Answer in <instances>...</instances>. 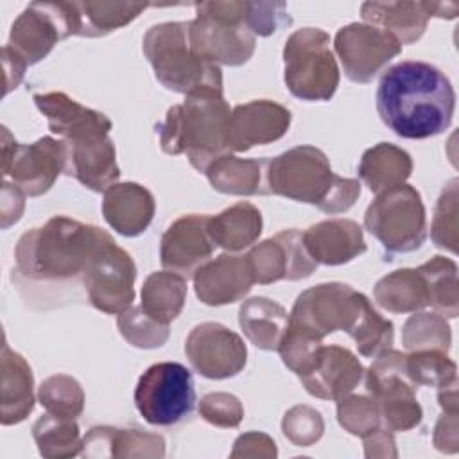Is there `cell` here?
Here are the masks:
<instances>
[{
    "label": "cell",
    "instance_id": "obj_5",
    "mask_svg": "<svg viewBox=\"0 0 459 459\" xmlns=\"http://www.w3.org/2000/svg\"><path fill=\"white\" fill-rule=\"evenodd\" d=\"M269 194L317 206L335 215L350 210L360 195L359 179L337 176L326 154L314 145L292 147L267 163Z\"/></svg>",
    "mask_w": 459,
    "mask_h": 459
},
{
    "label": "cell",
    "instance_id": "obj_2",
    "mask_svg": "<svg viewBox=\"0 0 459 459\" xmlns=\"http://www.w3.org/2000/svg\"><path fill=\"white\" fill-rule=\"evenodd\" d=\"M289 326L319 341L342 330L355 341L359 353L369 359L393 348L394 342L393 323L375 310L366 294L341 281L303 290L289 314Z\"/></svg>",
    "mask_w": 459,
    "mask_h": 459
},
{
    "label": "cell",
    "instance_id": "obj_35",
    "mask_svg": "<svg viewBox=\"0 0 459 459\" xmlns=\"http://www.w3.org/2000/svg\"><path fill=\"white\" fill-rule=\"evenodd\" d=\"M151 4L136 2H75L79 34L82 38H102L142 14Z\"/></svg>",
    "mask_w": 459,
    "mask_h": 459
},
{
    "label": "cell",
    "instance_id": "obj_17",
    "mask_svg": "<svg viewBox=\"0 0 459 459\" xmlns=\"http://www.w3.org/2000/svg\"><path fill=\"white\" fill-rule=\"evenodd\" d=\"M255 283L267 285L280 280L308 278L317 264L308 255L299 230H281L271 238L253 246L246 255Z\"/></svg>",
    "mask_w": 459,
    "mask_h": 459
},
{
    "label": "cell",
    "instance_id": "obj_4",
    "mask_svg": "<svg viewBox=\"0 0 459 459\" xmlns=\"http://www.w3.org/2000/svg\"><path fill=\"white\" fill-rule=\"evenodd\" d=\"M230 118L222 91L190 93L183 104L169 108L165 120L156 126L161 151L186 154L195 170L206 172L210 163L231 152Z\"/></svg>",
    "mask_w": 459,
    "mask_h": 459
},
{
    "label": "cell",
    "instance_id": "obj_51",
    "mask_svg": "<svg viewBox=\"0 0 459 459\" xmlns=\"http://www.w3.org/2000/svg\"><path fill=\"white\" fill-rule=\"evenodd\" d=\"M2 63H4V95H7L11 90H14L25 74V65L7 48L2 47Z\"/></svg>",
    "mask_w": 459,
    "mask_h": 459
},
{
    "label": "cell",
    "instance_id": "obj_45",
    "mask_svg": "<svg viewBox=\"0 0 459 459\" xmlns=\"http://www.w3.org/2000/svg\"><path fill=\"white\" fill-rule=\"evenodd\" d=\"M199 414L210 425L235 429L244 418L242 402L230 393H208L199 402Z\"/></svg>",
    "mask_w": 459,
    "mask_h": 459
},
{
    "label": "cell",
    "instance_id": "obj_32",
    "mask_svg": "<svg viewBox=\"0 0 459 459\" xmlns=\"http://www.w3.org/2000/svg\"><path fill=\"white\" fill-rule=\"evenodd\" d=\"M208 233L215 246L235 253L255 244L262 233V213L260 210L240 201L217 215L208 219Z\"/></svg>",
    "mask_w": 459,
    "mask_h": 459
},
{
    "label": "cell",
    "instance_id": "obj_47",
    "mask_svg": "<svg viewBox=\"0 0 459 459\" xmlns=\"http://www.w3.org/2000/svg\"><path fill=\"white\" fill-rule=\"evenodd\" d=\"M276 443L262 432H246L237 437L231 457H276Z\"/></svg>",
    "mask_w": 459,
    "mask_h": 459
},
{
    "label": "cell",
    "instance_id": "obj_31",
    "mask_svg": "<svg viewBox=\"0 0 459 459\" xmlns=\"http://www.w3.org/2000/svg\"><path fill=\"white\" fill-rule=\"evenodd\" d=\"M238 325L251 344L265 351H278L289 325V314L280 303L256 296L240 305Z\"/></svg>",
    "mask_w": 459,
    "mask_h": 459
},
{
    "label": "cell",
    "instance_id": "obj_16",
    "mask_svg": "<svg viewBox=\"0 0 459 459\" xmlns=\"http://www.w3.org/2000/svg\"><path fill=\"white\" fill-rule=\"evenodd\" d=\"M185 353L192 368L210 380L238 375L247 360V348L242 337L213 321L195 325L190 330L185 341Z\"/></svg>",
    "mask_w": 459,
    "mask_h": 459
},
{
    "label": "cell",
    "instance_id": "obj_46",
    "mask_svg": "<svg viewBox=\"0 0 459 459\" xmlns=\"http://www.w3.org/2000/svg\"><path fill=\"white\" fill-rule=\"evenodd\" d=\"M290 23L292 18L283 2H247L246 5V25L255 36H271Z\"/></svg>",
    "mask_w": 459,
    "mask_h": 459
},
{
    "label": "cell",
    "instance_id": "obj_50",
    "mask_svg": "<svg viewBox=\"0 0 459 459\" xmlns=\"http://www.w3.org/2000/svg\"><path fill=\"white\" fill-rule=\"evenodd\" d=\"M362 439H364L366 457H396L398 455V452L394 448L393 432L384 427L364 436Z\"/></svg>",
    "mask_w": 459,
    "mask_h": 459
},
{
    "label": "cell",
    "instance_id": "obj_44",
    "mask_svg": "<svg viewBox=\"0 0 459 459\" xmlns=\"http://www.w3.org/2000/svg\"><path fill=\"white\" fill-rule=\"evenodd\" d=\"M285 437L296 446H310L323 436L325 421L321 412L310 405H294L281 420Z\"/></svg>",
    "mask_w": 459,
    "mask_h": 459
},
{
    "label": "cell",
    "instance_id": "obj_20",
    "mask_svg": "<svg viewBox=\"0 0 459 459\" xmlns=\"http://www.w3.org/2000/svg\"><path fill=\"white\" fill-rule=\"evenodd\" d=\"M459 5L454 2H364L362 20L391 32L402 45L418 41L432 16L452 20Z\"/></svg>",
    "mask_w": 459,
    "mask_h": 459
},
{
    "label": "cell",
    "instance_id": "obj_13",
    "mask_svg": "<svg viewBox=\"0 0 459 459\" xmlns=\"http://www.w3.org/2000/svg\"><path fill=\"white\" fill-rule=\"evenodd\" d=\"M2 174L25 195L47 194L65 174L63 140L43 136L34 143H18L7 127H2Z\"/></svg>",
    "mask_w": 459,
    "mask_h": 459
},
{
    "label": "cell",
    "instance_id": "obj_48",
    "mask_svg": "<svg viewBox=\"0 0 459 459\" xmlns=\"http://www.w3.org/2000/svg\"><path fill=\"white\" fill-rule=\"evenodd\" d=\"M434 446L439 452L455 454L459 448L457 437V411H443L434 427Z\"/></svg>",
    "mask_w": 459,
    "mask_h": 459
},
{
    "label": "cell",
    "instance_id": "obj_33",
    "mask_svg": "<svg viewBox=\"0 0 459 459\" xmlns=\"http://www.w3.org/2000/svg\"><path fill=\"white\" fill-rule=\"evenodd\" d=\"M378 307L393 314L418 312L429 307L427 285L418 269H396L380 278L373 289Z\"/></svg>",
    "mask_w": 459,
    "mask_h": 459
},
{
    "label": "cell",
    "instance_id": "obj_6",
    "mask_svg": "<svg viewBox=\"0 0 459 459\" xmlns=\"http://www.w3.org/2000/svg\"><path fill=\"white\" fill-rule=\"evenodd\" d=\"M142 50L154 77L170 91L190 95L222 91L221 66L199 57L188 41V22H163L149 27Z\"/></svg>",
    "mask_w": 459,
    "mask_h": 459
},
{
    "label": "cell",
    "instance_id": "obj_38",
    "mask_svg": "<svg viewBox=\"0 0 459 459\" xmlns=\"http://www.w3.org/2000/svg\"><path fill=\"white\" fill-rule=\"evenodd\" d=\"M402 342L407 351L437 350L448 353L452 344L450 325L437 312H414L403 325Z\"/></svg>",
    "mask_w": 459,
    "mask_h": 459
},
{
    "label": "cell",
    "instance_id": "obj_15",
    "mask_svg": "<svg viewBox=\"0 0 459 459\" xmlns=\"http://www.w3.org/2000/svg\"><path fill=\"white\" fill-rule=\"evenodd\" d=\"M344 75L359 84L371 82L402 52V43L387 30L369 23H350L333 39Z\"/></svg>",
    "mask_w": 459,
    "mask_h": 459
},
{
    "label": "cell",
    "instance_id": "obj_18",
    "mask_svg": "<svg viewBox=\"0 0 459 459\" xmlns=\"http://www.w3.org/2000/svg\"><path fill=\"white\" fill-rule=\"evenodd\" d=\"M364 371L362 362L348 348L321 344L308 368L298 378L308 394L337 402L359 385Z\"/></svg>",
    "mask_w": 459,
    "mask_h": 459
},
{
    "label": "cell",
    "instance_id": "obj_34",
    "mask_svg": "<svg viewBox=\"0 0 459 459\" xmlns=\"http://www.w3.org/2000/svg\"><path fill=\"white\" fill-rule=\"evenodd\" d=\"M186 278L174 271H156L151 273L142 285V308L143 312L169 325L174 321L186 301Z\"/></svg>",
    "mask_w": 459,
    "mask_h": 459
},
{
    "label": "cell",
    "instance_id": "obj_49",
    "mask_svg": "<svg viewBox=\"0 0 459 459\" xmlns=\"http://www.w3.org/2000/svg\"><path fill=\"white\" fill-rule=\"evenodd\" d=\"M25 194L9 181L2 183V228H9L18 222L25 208Z\"/></svg>",
    "mask_w": 459,
    "mask_h": 459
},
{
    "label": "cell",
    "instance_id": "obj_3",
    "mask_svg": "<svg viewBox=\"0 0 459 459\" xmlns=\"http://www.w3.org/2000/svg\"><path fill=\"white\" fill-rule=\"evenodd\" d=\"M109 238L102 228L56 215L20 237L14 247L16 273L43 283L82 278L91 256Z\"/></svg>",
    "mask_w": 459,
    "mask_h": 459
},
{
    "label": "cell",
    "instance_id": "obj_26",
    "mask_svg": "<svg viewBox=\"0 0 459 459\" xmlns=\"http://www.w3.org/2000/svg\"><path fill=\"white\" fill-rule=\"evenodd\" d=\"M154 195L138 183H115L104 192L102 215L124 237L143 233L154 217Z\"/></svg>",
    "mask_w": 459,
    "mask_h": 459
},
{
    "label": "cell",
    "instance_id": "obj_12",
    "mask_svg": "<svg viewBox=\"0 0 459 459\" xmlns=\"http://www.w3.org/2000/svg\"><path fill=\"white\" fill-rule=\"evenodd\" d=\"M134 405L151 425L169 427L194 411L192 373L179 362H158L147 368L134 387Z\"/></svg>",
    "mask_w": 459,
    "mask_h": 459
},
{
    "label": "cell",
    "instance_id": "obj_9",
    "mask_svg": "<svg viewBox=\"0 0 459 459\" xmlns=\"http://www.w3.org/2000/svg\"><path fill=\"white\" fill-rule=\"evenodd\" d=\"M364 226L389 255L416 251L427 237V212L420 192L403 183L377 194L364 213Z\"/></svg>",
    "mask_w": 459,
    "mask_h": 459
},
{
    "label": "cell",
    "instance_id": "obj_43",
    "mask_svg": "<svg viewBox=\"0 0 459 459\" xmlns=\"http://www.w3.org/2000/svg\"><path fill=\"white\" fill-rule=\"evenodd\" d=\"M457 179H450L437 197L430 237L434 244L450 253H457Z\"/></svg>",
    "mask_w": 459,
    "mask_h": 459
},
{
    "label": "cell",
    "instance_id": "obj_37",
    "mask_svg": "<svg viewBox=\"0 0 459 459\" xmlns=\"http://www.w3.org/2000/svg\"><path fill=\"white\" fill-rule=\"evenodd\" d=\"M32 437L43 457L65 459L81 454L82 439L74 418L43 414L32 425Z\"/></svg>",
    "mask_w": 459,
    "mask_h": 459
},
{
    "label": "cell",
    "instance_id": "obj_21",
    "mask_svg": "<svg viewBox=\"0 0 459 459\" xmlns=\"http://www.w3.org/2000/svg\"><path fill=\"white\" fill-rule=\"evenodd\" d=\"M63 140L65 174L75 178L93 192H106L118 183L120 169L117 163L115 143L109 134Z\"/></svg>",
    "mask_w": 459,
    "mask_h": 459
},
{
    "label": "cell",
    "instance_id": "obj_23",
    "mask_svg": "<svg viewBox=\"0 0 459 459\" xmlns=\"http://www.w3.org/2000/svg\"><path fill=\"white\" fill-rule=\"evenodd\" d=\"M194 278L195 296L208 307L230 305L249 294L253 281L246 255L222 253L201 265Z\"/></svg>",
    "mask_w": 459,
    "mask_h": 459
},
{
    "label": "cell",
    "instance_id": "obj_40",
    "mask_svg": "<svg viewBox=\"0 0 459 459\" xmlns=\"http://www.w3.org/2000/svg\"><path fill=\"white\" fill-rule=\"evenodd\" d=\"M38 400L47 412L61 418H77L84 409V391L81 384L65 373L45 378L38 387Z\"/></svg>",
    "mask_w": 459,
    "mask_h": 459
},
{
    "label": "cell",
    "instance_id": "obj_25",
    "mask_svg": "<svg viewBox=\"0 0 459 459\" xmlns=\"http://www.w3.org/2000/svg\"><path fill=\"white\" fill-rule=\"evenodd\" d=\"M303 244L316 264L342 265L362 255L368 246L362 228L351 219H326L303 231Z\"/></svg>",
    "mask_w": 459,
    "mask_h": 459
},
{
    "label": "cell",
    "instance_id": "obj_42",
    "mask_svg": "<svg viewBox=\"0 0 459 459\" xmlns=\"http://www.w3.org/2000/svg\"><path fill=\"white\" fill-rule=\"evenodd\" d=\"M337 421L353 436H368L384 427L377 402L364 394H346L337 400Z\"/></svg>",
    "mask_w": 459,
    "mask_h": 459
},
{
    "label": "cell",
    "instance_id": "obj_24",
    "mask_svg": "<svg viewBox=\"0 0 459 459\" xmlns=\"http://www.w3.org/2000/svg\"><path fill=\"white\" fill-rule=\"evenodd\" d=\"M34 104L45 115L48 129L65 140L109 134L111 120L91 108H86L63 91L36 93Z\"/></svg>",
    "mask_w": 459,
    "mask_h": 459
},
{
    "label": "cell",
    "instance_id": "obj_22",
    "mask_svg": "<svg viewBox=\"0 0 459 459\" xmlns=\"http://www.w3.org/2000/svg\"><path fill=\"white\" fill-rule=\"evenodd\" d=\"M290 111L267 99L249 100L231 109L230 147L231 152H246L255 145L280 140L290 126Z\"/></svg>",
    "mask_w": 459,
    "mask_h": 459
},
{
    "label": "cell",
    "instance_id": "obj_10",
    "mask_svg": "<svg viewBox=\"0 0 459 459\" xmlns=\"http://www.w3.org/2000/svg\"><path fill=\"white\" fill-rule=\"evenodd\" d=\"M369 396L377 402L382 425L391 432H405L421 423L423 409L416 400V385L405 373V353L385 350L364 371Z\"/></svg>",
    "mask_w": 459,
    "mask_h": 459
},
{
    "label": "cell",
    "instance_id": "obj_8",
    "mask_svg": "<svg viewBox=\"0 0 459 459\" xmlns=\"http://www.w3.org/2000/svg\"><path fill=\"white\" fill-rule=\"evenodd\" d=\"M339 66L330 36L317 27L294 30L283 47V81L301 100H330L339 86Z\"/></svg>",
    "mask_w": 459,
    "mask_h": 459
},
{
    "label": "cell",
    "instance_id": "obj_11",
    "mask_svg": "<svg viewBox=\"0 0 459 459\" xmlns=\"http://www.w3.org/2000/svg\"><path fill=\"white\" fill-rule=\"evenodd\" d=\"M77 34L75 2H32L14 20L4 47L30 66L47 57L56 43Z\"/></svg>",
    "mask_w": 459,
    "mask_h": 459
},
{
    "label": "cell",
    "instance_id": "obj_1",
    "mask_svg": "<svg viewBox=\"0 0 459 459\" xmlns=\"http://www.w3.org/2000/svg\"><path fill=\"white\" fill-rule=\"evenodd\" d=\"M377 111L394 134L423 140L450 127L455 91L437 66L425 61H402L382 74Z\"/></svg>",
    "mask_w": 459,
    "mask_h": 459
},
{
    "label": "cell",
    "instance_id": "obj_19",
    "mask_svg": "<svg viewBox=\"0 0 459 459\" xmlns=\"http://www.w3.org/2000/svg\"><path fill=\"white\" fill-rule=\"evenodd\" d=\"M210 215L190 213L176 219L163 233L160 242V262L167 271L185 278L195 274L217 247L208 233Z\"/></svg>",
    "mask_w": 459,
    "mask_h": 459
},
{
    "label": "cell",
    "instance_id": "obj_28",
    "mask_svg": "<svg viewBox=\"0 0 459 459\" xmlns=\"http://www.w3.org/2000/svg\"><path fill=\"white\" fill-rule=\"evenodd\" d=\"M2 384H0V421L2 425H16L23 421L34 409V377L29 362L9 348L4 341L2 355Z\"/></svg>",
    "mask_w": 459,
    "mask_h": 459
},
{
    "label": "cell",
    "instance_id": "obj_7",
    "mask_svg": "<svg viewBox=\"0 0 459 459\" xmlns=\"http://www.w3.org/2000/svg\"><path fill=\"white\" fill-rule=\"evenodd\" d=\"M247 2H199L195 18L188 22L192 50L213 63L240 66L247 63L256 47V36L246 25Z\"/></svg>",
    "mask_w": 459,
    "mask_h": 459
},
{
    "label": "cell",
    "instance_id": "obj_27",
    "mask_svg": "<svg viewBox=\"0 0 459 459\" xmlns=\"http://www.w3.org/2000/svg\"><path fill=\"white\" fill-rule=\"evenodd\" d=\"M81 454L84 457H163L165 439L140 429L91 427L82 439Z\"/></svg>",
    "mask_w": 459,
    "mask_h": 459
},
{
    "label": "cell",
    "instance_id": "obj_41",
    "mask_svg": "<svg viewBox=\"0 0 459 459\" xmlns=\"http://www.w3.org/2000/svg\"><path fill=\"white\" fill-rule=\"evenodd\" d=\"M117 325L122 337L129 344L143 350L163 346L170 333L169 325H163L149 317L142 307H133V305L127 310L118 314Z\"/></svg>",
    "mask_w": 459,
    "mask_h": 459
},
{
    "label": "cell",
    "instance_id": "obj_39",
    "mask_svg": "<svg viewBox=\"0 0 459 459\" xmlns=\"http://www.w3.org/2000/svg\"><path fill=\"white\" fill-rule=\"evenodd\" d=\"M405 373L409 380L420 387H446L457 382V366L445 353L437 350H418L405 353Z\"/></svg>",
    "mask_w": 459,
    "mask_h": 459
},
{
    "label": "cell",
    "instance_id": "obj_29",
    "mask_svg": "<svg viewBox=\"0 0 459 459\" xmlns=\"http://www.w3.org/2000/svg\"><path fill=\"white\" fill-rule=\"evenodd\" d=\"M269 158L246 160L231 152L217 158L206 169V178L213 190L228 195H267Z\"/></svg>",
    "mask_w": 459,
    "mask_h": 459
},
{
    "label": "cell",
    "instance_id": "obj_30",
    "mask_svg": "<svg viewBox=\"0 0 459 459\" xmlns=\"http://www.w3.org/2000/svg\"><path fill=\"white\" fill-rule=\"evenodd\" d=\"M411 172L412 160L409 152L389 142L369 147L359 163V176L373 194L403 185Z\"/></svg>",
    "mask_w": 459,
    "mask_h": 459
},
{
    "label": "cell",
    "instance_id": "obj_36",
    "mask_svg": "<svg viewBox=\"0 0 459 459\" xmlns=\"http://www.w3.org/2000/svg\"><path fill=\"white\" fill-rule=\"evenodd\" d=\"M427 285L429 307L443 317H457L459 314V285L457 265L454 260L436 255L418 267Z\"/></svg>",
    "mask_w": 459,
    "mask_h": 459
},
{
    "label": "cell",
    "instance_id": "obj_14",
    "mask_svg": "<svg viewBox=\"0 0 459 459\" xmlns=\"http://www.w3.org/2000/svg\"><path fill=\"white\" fill-rule=\"evenodd\" d=\"M136 265L113 238L104 242L82 273L88 301L100 312L120 314L134 301Z\"/></svg>",
    "mask_w": 459,
    "mask_h": 459
}]
</instances>
